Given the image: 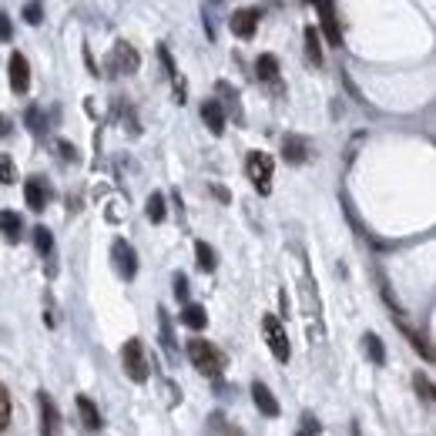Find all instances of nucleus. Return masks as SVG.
<instances>
[{"mask_svg":"<svg viewBox=\"0 0 436 436\" xmlns=\"http://www.w3.org/2000/svg\"><path fill=\"white\" fill-rule=\"evenodd\" d=\"M188 359H192V366H195L202 376H211V379H218L228 366L225 352L215 349L209 339H188Z\"/></svg>","mask_w":436,"mask_h":436,"instance_id":"1","label":"nucleus"},{"mask_svg":"<svg viewBox=\"0 0 436 436\" xmlns=\"http://www.w3.org/2000/svg\"><path fill=\"white\" fill-rule=\"evenodd\" d=\"M121 366H124V373L135 379V383H148L151 376V366H148V356H145V343L131 336L124 349H121Z\"/></svg>","mask_w":436,"mask_h":436,"instance_id":"2","label":"nucleus"},{"mask_svg":"<svg viewBox=\"0 0 436 436\" xmlns=\"http://www.w3.org/2000/svg\"><path fill=\"white\" fill-rule=\"evenodd\" d=\"M245 175L256 185L258 195H272V158L265 151H252L245 158Z\"/></svg>","mask_w":436,"mask_h":436,"instance_id":"3","label":"nucleus"},{"mask_svg":"<svg viewBox=\"0 0 436 436\" xmlns=\"http://www.w3.org/2000/svg\"><path fill=\"white\" fill-rule=\"evenodd\" d=\"M105 67H107V74H135L138 67H141V58H138V51L128 41H118V44L111 47V54H107L105 60Z\"/></svg>","mask_w":436,"mask_h":436,"instance_id":"4","label":"nucleus"},{"mask_svg":"<svg viewBox=\"0 0 436 436\" xmlns=\"http://www.w3.org/2000/svg\"><path fill=\"white\" fill-rule=\"evenodd\" d=\"M262 332H265V343H269L272 356L279 362H289L292 356V346H289V336H286V326L279 322L275 316H262Z\"/></svg>","mask_w":436,"mask_h":436,"instance_id":"5","label":"nucleus"},{"mask_svg":"<svg viewBox=\"0 0 436 436\" xmlns=\"http://www.w3.org/2000/svg\"><path fill=\"white\" fill-rule=\"evenodd\" d=\"M111 262H114V272H118L124 282H131L138 275V252L131 249V242H124V239L111 242Z\"/></svg>","mask_w":436,"mask_h":436,"instance_id":"6","label":"nucleus"},{"mask_svg":"<svg viewBox=\"0 0 436 436\" xmlns=\"http://www.w3.org/2000/svg\"><path fill=\"white\" fill-rule=\"evenodd\" d=\"M37 407H41V433H47V436L60 433V430H64V423H60V409L54 407V399H51L44 390L37 392Z\"/></svg>","mask_w":436,"mask_h":436,"instance_id":"7","label":"nucleus"},{"mask_svg":"<svg viewBox=\"0 0 436 436\" xmlns=\"http://www.w3.org/2000/svg\"><path fill=\"white\" fill-rule=\"evenodd\" d=\"M319 7V17H322V34L332 47H343V30H339V20H336V7L332 0H312Z\"/></svg>","mask_w":436,"mask_h":436,"instance_id":"8","label":"nucleus"},{"mask_svg":"<svg viewBox=\"0 0 436 436\" xmlns=\"http://www.w3.org/2000/svg\"><path fill=\"white\" fill-rule=\"evenodd\" d=\"M258 11L256 7H242V11H235V14L228 17V27H232V34L235 37H242V41H249L252 34H256V27H258Z\"/></svg>","mask_w":436,"mask_h":436,"instance_id":"9","label":"nucleus"},{"mask_svg":"<svg viewBox=\"0 0 436 436\" xmlns=\"http://www.w3.org/2000/svg\"><path fill=\"white\" fill-rule=\"evenodd\" d=\"M7 67H11V88H14L17 94H27L30 91V60L24 58L20 51H14L11 60H7Z\"/></svg>","mask_w":436,"mask_h":436,"instance_id":"10","label":"nucleus"},{"mask_svg":"<svg viewBox=\"0 0 436 436\" xmlns=\"http://www.w3.org/2000/svg\"><path fill=\"white\" fill-rule=\"evenodd\" d=\"M158 58H161V64H165V71H168V81H171V88H175V101L185 105V101H188V84H185V77L178 74V64L171 60L165 44H158Z\"/></svg>","mask_w":436,"mask_h":436,"instance_id":"11","label":"nucleus"},{"mask_svg":"<svg viewBox=\"0 0 436 436\" xmlns=\"http://www.w3.org/2000/svg\"><path fill=\"white\" fill-rule=\"evenodd\" d=\"M51 195H54V192H51V185H47L44 178H27V185H24V198H27L30 211H44Z\"/></svg>","mask_w":436,"mask_h":436,"instance_id":"12","label":"nucleus"},{"mask_svg":"<svg viewBox=\"0 0 436 436\" xmlns=\"http://www.w3.org/2000/svg\"><path fill=\"white\" fill-rule=\"evenodd\" d=\"M252 399H256V407L262 416H269V420H275L279 413H282V407H279V399L272 396V390L265 386V383H252Z\"/></svg>","mask_w":436,"mask_h":436,"instance_id":"13","label":"nucleus"},{"mask_svg":"<svg viewBox=\"0 0 436 436\" xmlns=\"http://www.w3.org/2000/svg\"><path fill=\"white\" fill-rule=\"evenodd\" d=\"M202 121L215 138L225 135V107H222V101H205L202 105Z\"/></svg>","mask_w":436,"mask_h":436,"instance_id":"14","label":"nucleus"},{"mask_svg":"<svg viewBox=\"0 0 436 436\" xmlns=\"http://www.w3.org/2000/svg\"><path fill=\"white\" fill-rule=\"evenodd\" d=\"M282 158H286L289 165H305V158H309V141L299 135H286L282 138Z\"/></svg>","mask_w":436,"mask_h":436,"instance_id":"15","label":"nucleus"},{"mask_svg":"<svg viewBox=\"0 0 436 436\" xmlns=\"http://www.w3.org/2000/svg\"><path fill=\"white\" fill-rule=\"evenodd\" d=\"M77 413H81V426H84L88 433H98V430L105 426V420H101V413H98V407L91 403L88 396H77Z\"/></svg>","mask_w":436,"mask_h":436,"instance_id":"16","label":"nucleus"},{"mask_svg":"<svg viewBox=\"0 0 436 436\" xmlns=\"http://www.w3.org/2000/svg\"><path fill=\"white\" fill-rule=\"evenodd\" d=\"M0 235H4L7 242H20V235H24V222H20L17 211H0Z\"/></svg>","mask_w":436,"mask_h":436,"instance_id":"17","label":"nucleus"},{"mask_svg":"<svg viewBox=\"0 0 436 436\" xmlns=\"http://www.w3.org/2000/svg\"><path fill=\"white\" fill-rule=\"evenodd\" d=\"M178 319H181V326H188V329H195V332L209 326V312H205V305H192V302L181 309Z\"/></svg>","mask_w":436,"mask_h":436,"instance_id":"18","label":"nucleus"},{"mask_svg":"<svg viewBox=\"0 0 436 436\" xmlns=\"http://www.w3.org/2000/svg\"><path fill=\"white\" fill-rule=\"evenodd\" d=\"M158 326H161V346H165L168 359H178V346H175V332H171V319L165 309H158Z\"/></svg>","mask_w":436,"mask_h":436,"instance_id":"19","label":"nucleus"},{"mask_svg":"<svg viewBox=\"0 0 436 436\" xmlns=\"http://www.w3.org/2000/svg\"><path fill=\"white\" fill-rule=\"evenodd\" d=\"M256 74H258V81H269V84L279 81V60H275V54H258Z\"/></svg>","mask_w":436,"mask_h":436,"instance_id":"20","label":"nucleus"},{"mask_svg":"<svg viewBox=\"0 0 436 436\" xmlns=\"http://www.w3.org/2000/svg\"><path fill=\"white\" fill-rule=\"evenodd\" d=\"M195 265L202 272H215V269H218V256H215V249H211L209 242H195Z\"/></svg>","mask_w":436,"mask_h":436,"instance_id":"21","label":"nucleus"},{"mask_svg":"<svg viewBox=\"0 0 436 436\" xmlns=\"http://www.w3.org/2000/svg\"><path fill=\"white\" fill-rule=\"evenodd\" d=\"M362 346H366V356L373 359V366H383V362H386V346H383V339H379L376 332H366V336H362Z\"/></svg>","mask_w":436,"mask_h":436,"instance_id":"22","label":"nucleus"},{"mask_svg":"<svg viewBox=\"0 0 436 436\" xmlns=\"http://www.w3.org/2000/svg\"><path fill=\"white\" fill-rule=\"evenodd\" d=\"M34 245H37V252L44 258H54V235H51V228L44 225L34 228Z\"/></svg>","mask_w":436,"mask_h":436,"instance_id":"23","label":"nucleus"},{"mask_svg":"<svg viewBox=\"0 0 436 436\" xmlns=\"http://www.w3.org/2000/svg\"><path fill=\"white\" fill-rule=\"evenodd\" d=\"M24 121H27V128H30V135H44L47 131V118H44V111H41V107L37 105H30L27 107V114H24Z\"/></svg>","mask_w":436,"mask_h":436,"instance_id":"24","label":"nucleus"},{"mask_svg":"<svg viewBox=\"0 0 436 436\" xmlns=\"http://www.w3.org/2000/svg\"><path fill=\"white\" fill-rule=\"evenodd\" d=\"M305 54H309L312 64H322V41H319L316 27H305Z\"/></svg>","mask_w":436,"mask_h":436,"instance_id":"25","label":"nucleus"},{"mask_svg":"<svg viewBox=\"0 0 436 436\" xmlns=\"http://www.w3.org/2000/svg\"><path fill=\"white\" fill-rule=\"evenodd\" d=\"M145 211H148V218L154 222V225H158V222H165V195H161V192H151Z\"/></svg>","mask_w":436,"mask_h":436,"instance_id":"26","label":"nucleus"},{"mask_svg":"<svg viewBox=\"0 0 436 436\" xmlns=\"http://www.w3.org/2000/svg\"><path fill=\"white\" fill-rule=\"evenodd\" d=\"M399 329L407 332V336H409V343H413V346H416V349H420V352H423V359H426V362H433V346L426 343V336H420V332H413V329H409V326H407V322H403V319H399Z\"/></svg>","mask_w":436,"mask_h":436,"instance_id":"27","label":"nucleus"},{"mask_svg":"<svg viewBox=\"0 0 436 436\" xmlns=\"http://www.w3.org/2000/svg\"><path fill=\"white\" fill-rule=\"evenodd\" d=\"M218 94H222V98H225V105H222V107H232V111H235V121H242V105H239V91L232 88V84H228V81H218Z\"/></svg>","mask_w":436,"mask_h":436,"instance_id":"28","label":"nucleus"},{"mask_svg":"<svg viewBox=\"0 0 436 436\" xmlns=\"http://www.w3.org/2000/svg\"><path fill=\"white\" fill-rule=\"evenodd\" d=\"M413 386H416V392L423 396V403L433 407V383H430V376H426V373H416V376H413Z\"/></svg>","mask_w":436,"mask_h":436,"instance_id":"29","label":"nucleus"},{"mask_svg":"<svg viewBox=\"0 0 436 436\" xmlns=\"http://www.w3.org/2000/svg\"><path fill=\"white\" fill-rule=\"evenodd\" d=\"M17 181V168L11 154H0V185H14Z\"/></svg>","mask_w":436,"mask_h":436,"instance_id":"30","label":"nucleus"},{"mask_svg":"<svg viewBox=\"0 0 436 436\" xmlns=\"http://www.w3.org/2000/svg\"><path fill=\"white\" fill-rule=\"evenodd\" d=\"M7 426H11V392L0 383V433H4Z\"/></svg>","mask_w":436,"mask_h":436,"instance_id":"31","label":"nucleus"},{"mask_svg":"<svg viewBox=\"0 0 436 436\" xmlns=\"http://www.w3.org/2000/svg\"><path fill=\"white\" fill-rule=\"evenodd\" d=\"M24 20H27L30 27H37V24L44 20V4H41V0H30L27 7H24Z\"/></svg>","mask_w":436,"mask_h":436,"instance_id":"32","label":"nucleus"},{"mask_svg":"<svg viewBox=\"0 0 436 436\" xmlns=\"http://www.w3.org/2000/svg\"><path fill=\"white\" fill-rule=\"evenodd\" d=\"M54 148H58V158H60V161H71V165H77V161H81V154H77V148L71 145V141H54Z\"/></svg>","mask_w":436,"mask_h":436,"instance_id":"33","label":"nucleus"},{"mask_svg":"<svg viewBox=\"0 0 436 436\" xmlns=\"http://www.w3.org/2000/svg\"><path fill=\"white\" fill-rule=\"evenodd\" d=\"M171 292H175L178 302H188V279L181 272H175V279H171Z\"/></svg>","mask_w":436,"mask_h":436,"instance_id":"34","label":"nucleus"},{"mask_svg":"<svg viewBox=\"0 0 436 436\" xmlns=\"http://www.w3.org/2000/svg\"><path fill=\"white\" fill-rule=\"evenodd\" d=\"M209 430H222V433H239V426H228L222 413H215V416L209 420Z\"/></svg>","mask_w":436,"mask_h":436,"instance_id":"35","label":"nucleus"},{"mask_svg":"<svg viewBox=\"0 0 436 436\" xmlns=\"http://www.w3.org/2000/svg\"><path fill=\"white\" fill-rule=\"evenodd\" d=\"M44 319H47V326H51V329L58 326V312H54V299H51V292L44 296Z\"/></svg>","mask_w":436,"mask_h":436,"instance_id":"36","label":"nucleus"},{"mask_svg":"<svg viewBox=\"0 0 436 436\" xmlns=\"http://www.w3.org/2000/svg\"><path fill=\"white\" fill-rule=\"evenodd\" d=\"M14 37V24H11V17L0 11V41H11Z\"/></svg>","mask_w":436,"mask_h":436,"instance_id":"37","label":"nucleus"},{"mask_svg":"<svg viewBox=\"0 0 436 436\" xmlns=\"http://www.w3.org/2000/svg\"><path fill=\"white\" fill-rule=\"evenodd\" d=\"M343 81H346V91H349V94H352V101H356V105H366V98H362V94H359V88L352 84V77H349V74H343Z\"/></svg>","mask_w":436,"mask_h":436,"instance_id":"38","label":"nucleus"},{"mask_svg":"<svg viewBox=\"0 0 436 436\" xmlns=\"http://www.w3.org/2000/svg\"><path fill=\"white\" fill-rule=\"evenodd\" d=\"M302 420H305V423L299 426V433H319V430H322V426H319L312 416H302Z\"/></svg>","mask_w":436,"mask_h":436,"instance_id":"39","label":"nucleus"},{"mask_svg":"<svg viewBox=\"0 0 436 436\" xmlns=\"http://www.w3.org/2000/svg\"><path fill=\"white\" fill-rule=\"evenodd\" d=\"M11 131H14V124H11V118H7V114L0 111V138H7Z\"/></svg>","mask_w":436,"mask_h":436,"instance_id":"40","label":"nucleus"},{"mask_svg":"<svg viewBox=\"0 0 436 436\" xmlns=\"http://www.w3.org/2000/svg\"><path fill=\"white\" fill-rule=\"evenodd\" d=\"M211 192H215V195H218V198H222V202H232V195H228V192H225V188H218V185H215V188H211Z\"/></svg>","mask_w":436,"mask_h":436,"instance_id":"41","label":"nucleus"}]
</instances>
